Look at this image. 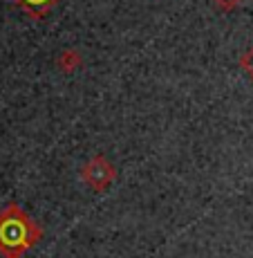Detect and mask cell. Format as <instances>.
Returning a JSON list of instances; mask_svg holds the SVG:
<instances>
[{"mask_svg": "<svg viewBox=\"0 0 253 258\" xmlns=\"http://www.w3.org/2000/svg\"><path fill=\"white\" fill-rule=\"evenodd\" d=\"M41 238V229L18 205L0 211V254L5 258H21Z\"/></svg>", "mask_w": 253, "mask_h": 258, "instance_id": "obj_1", "label": "cell"}, {"mask_svg": "<svg viewBox=\"0 0 253 258\" xmlns=\"http://www.w3.org/2000/svg\"><path fill=\"white\" fill-rule=\"evenodd\" d=\"M83 180L97 191H103L112 180H115V168L106 160V157H94L92 162H88V166L83 168Z\"/></svg>", "mask_w": 253, "mask_h": 258, "instance_id": "obj_2", "label": "cell"}, {"mask_svg": "<svg viewBox=\"0 0 253 258\" xmlns=\"http://www.w3.org/2000/svg\"><path fill=\"white\" fill-rule=\"evenodd\" d=\"M21 5L27 9H38V12H43L49 5H54V0H21Z\"/></svg>", "mask_w": 253, "mask_h": 258, "instance_id": "obj_3", "label": "cell"}, {"mask_svg": "<svg viewBox=\"0 0 253 258\" xmlns=\"http://www.w3.org/2000/svg\"><path fill=\"white\" fill-rule=\"evenodd\" d=\"M215 3L220 5V7H224V9H231V7H235L240 0H215Z\"/></svg>", "mask_w": 253, "mask_h": 258, "instance_id": "obj_4", "label": "cell"}]
</instances>
